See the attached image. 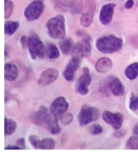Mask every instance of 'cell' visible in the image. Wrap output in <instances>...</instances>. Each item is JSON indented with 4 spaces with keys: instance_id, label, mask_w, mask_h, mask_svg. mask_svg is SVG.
<instances>
[{
    "instance_id": "6da1fadb",
    "label": "cell",
    "mask_w": 138,
    "mask_h": 155,
    "mask_svg": "<svg viewBox=\"0 0 138 155\" xmlns=\"http://www.w3.org/2000/svg\"><path fill=\"white\" fill-rule=\"evenodd\" d=\"M30 120L34 125L45 128L52 134H58L61 131L58 120L55 119V117L52 115L49 109H47L46 107L43 105L40 107L39 110L31 114Z\"/></svg>"
},
{
    "instance_id": "7a4b0ae2",
    "label": "cell",
    "mask_w": 138,
    "mask_h": 155,
    "mask_svg": "<svg viewBox=\"0 0 138 155\" xmlns=\"http://www.w3.org/2000/svg\"><path fill=\"white\" fill-rule=\"evenodd\" d=\"M95 45L101 53L112 54L121 49L123 39L114 35H104L96 40Z\"/></svg>"
},
{
    "instance_id": "3957f363",
    "label": "cell",
    "mask_w": 138,
    "mask_h": 155,
    "mask_svg": "<svg viewBox=\"0 0 138 155\" xmlns=\"http://www.w3.org/2000/svg\"><path fill=\"white\" fill-rule=\"evenodd\" d=\"M45 26L52 39H62L66 36V20L62 15H57L49 19Z\"/></svg>"
},
{
    "instance_id": "277c9868",
    "label": "cell",
    "mask_w": 138,
    "mask_h": 155,
    "mask_svg": "<svg viewBox=\"0 0 138 155\" xmlns=\"http://www.w3.org/2000/svg\"><path fill=\"white\" fill-rule=\"evenodd\" d=\"M28 49L33 60L37 58L42 60L46 55V47L34 31H32L28 36Z\"/></svg>"
},
{
    "instance_id": "5b68a950",
    "label": "cell",
    "mask_w": 138,
    "mask_h": 155,
    "mask_svg": "<svg viewBox=\"0 0 138 155\" xmlns=\"http://www.w3.org/2000/svg\"><path fill=\"white\" fill-rule=\"evenodd\" d=\"M99 115L100 113L98 108L91 106L89 104H84L82 106L78 115V120L81 126H86L98 120Z\"/></svg>"
},
{
    "instance_id": "8992f818",
    "label": "cell",
    "mask_w": 138,
    "mask_h": 155,
    "mask_svg": "<svg viewBox=\"0 0 138 155\" xmlns=\"http://www.w3.org/2000/svg\"><path fill=\"white\" fill-rule=\"evenodd\" d=\"M45 6L41 0H34L24 10V17L28 22L37 20L45 11Z\"/></svg>"
},
{
    "instance_id": "52a82bcc",
    "label": "cell",
    "mask_w": 138,
    "mask_h": 155,
    "mask_svg": "<svg viewBox=\"0 0 138 155\" xmlns=\"http://www.w3.org/2000/svg\"><path fill=\"white\" fill-rule=\"evenodd\" d=\"M69 103L64 97H59L52 102L49 107V110L55 119L60 120L61 117L68 111Z\"/></svg>"
},
{
    "instance_id": "ba28073f",
    "label": "cell",
    "mask_w": 138,
    "mask_h": 155,
    "mask_svg": "<svg viewBox=\"0 0 138 155\" xmlns=\"http://www.w3.org/2000/svg\"><path fill=\"white\" fill-rule=\"evenodd\" d=\"M91 83V77L88 68H84L81 77L75 84V91L80 95L85 96L89 93V85Z\"/></svg>"
},
{
    "instance_id": "9c48e42d",
    "label": "cell",
    "mask_w": 138,
    "mask_h": 155,
    "mask_svg": "<svg viewBox=\"0 0 138 155\" xmlns=\"http://www.w3.org/2000/svg\"><path fill=\"white\" fill-rule=\"evenodd\" d=\"M91 39L83 38L74 45L72 56L78 57L80 59L88 58L91 55Z\"/></svg>"
},
{
    "instance_id": "30bf717a",
    "label": "cell",
    "mask_w": 138,
    "mask_h": 155,
    "mask_svg": "<svg viewBox=\"0 0 138 155\" xmlns=\"http://www.w3.org/2000/svg\"><path fill=\"white\" fill-rule=\"evenodd\" d=\"M105 87L113 96L121 97L124 94V86L118 77L111 76L105 81Z\"/></svg>"
},
{
    "instance_id": "8fae6325",
    "label": "cell",
    "mask_w": 138,
    "mask_h": 155,
    "mask_svg": "<svg viewBox=\"0 0 138 155\" xmlns=\"http://www.w3.org/2000/svg\"><path fill=\"white\" fill-rule=\"evenodd\" d=\"M103 119L107 124L110 125L116 130H119L124 121V117L120 113H112L110 111H104Z\"/></svg>"
},
{
    "instance_id": "7c38bea8",
    "label": "cell",
    "mask_w": 138,
    "mask_h": 155,
    "mask_svg": "<svg viewBox=\"0 0 138 155\" xmlns=\"http://www.w3.org/2000/svg\"><path fill=\"white\" fill-rule=\"evenodd\" d=\"M81 60L82 59L76 57V56H73L72 58L70 59L63 72L64 78L67 81H72L74 80L75 73L81 65Z\"/></svg>"
},
{
    "instance_id": "4fadbf2b",
    "label": "cell",
    "mask_w": 138,
    "mask_h": 155,
    "mask_svg": "<svg viewBox=\"0 0 138 155\" xmlns=\"http://www.w3.org/2000/svg\"><path fill=\"white\" fill-rule=\"evenodd\" d=\"M116 4L113 2L104 4L101 7L99 12V22L101 24L104 26H108L112 20L113 15H114V10H115Z\"/></svg>"
},
{
    "instance_id": "5bb4252c",
    "label": "cell",
    "mask_w": 138,
    "mask_h": 155,
    "mask_svg": "<svg viewBox=\"0 0 138 155\" xmlns=\"http://www.w3.org/2000/svg\"><path fill=\"white\" fill-rule=\"evenodd\" d=\"M59 72L56 68H48L40 74L38 80V84L41 86H47L51 84L58 79Z\"/></svg>"
},
{
    "instance_id": "9a60e30c",
    "label": "cell",
    "mask_w": 138,
    "mask_h": 155,
    "mask_svg": "<svg viewBox=\"0 0 138 155\" xmlns=\"http://www.w3.org/2000/svg\"><path fill=\"white\" fill-rule=\"evenodd\" d=\"M112 66L113 63L111 59L108 57H102L97 60L95 68L98 73H107L112 68Z\"/></svg>"
},
{
    "instance_id": "2e32d148",
    "label": "cell",
    "mask_w": 138,
    "mask_h": 155,
    "mask_svg": "<svg viewBox=\"0 0 138 155\" xmlns=\"http://www.w3.org/2000/svg\"><path fill=\"white\" fill-rule=\"evenodd\" d=\"M5 80L7 81H16L19 76V70L15 64L7 63L5 64Z\"/></svg>"
},
{
    "instance_id": "e0dca14e",
    "label": "cell",
    "mask_w": 138,
    "mask_h": 155,
    "mask_svg": "<svg viewBox=\"0 0 138 155\" xmlns=\"http://www.w3.org/2000/svg\"><path fill=\"white\" fill-rule=\"evenodd\" d=\"M74 45V40L71 38H63L59 43L60 51H61V53L66 56L72 54Z\"/></svg>"
},
{
    "instance_id": "ac0fdd59",
    "label": "cell",
    "mask_w": 138,
    "mask_h": 155,
    "mask_svg": "<svg viewBox=\"0 0 138 155\" xmlns=\"http://www.w3.org/2000/svg\"><path fill=\"white\" fill-rule=\"evenodd\" d=\"M84 10V2L82 0H70V12L74 15L82 13Z\"/></svg>"
},
{
    "instance_id": "d6986e66",
    "label": "cell",
    "mask_w": 138,
    "mask_h": 155,
    "mask_svg": "<svg viewBox=\"0 0 138 155\" xmlns=\"http://www.w3.org/2000/svg\"><path fill=\"white\" fill-rule=\"evenodd\" d=\"M46 56L49 59L55 60L59 58L60 51L58 48L53 43H47L46 44Z\"/></svg>"
},
{
    "instance_id": "ffe728a7",
    "label": "cell",
    "mask_w": 138,
    "mask_h": 155,
    "mask_svg": "<svg viewBox=\"0 0 138 155\" xmlns=\"http://www.w3.org/2000/svg\"><path fill=\"white\" fill-rule=\"evenodd\" d=\"M124 74L126 77L131 81H133L138 77V62H134L129 64L125 68Z\"/></svg>"
},
{
    "instance_id": "44dd1931",
    "label": "cell",
    "mask_w": 138,
    "mask_h": 155,
    "mask_svg": "<svg viewBox=\"0 0 138 155\" xmlns=\"http://www.w3.org/2000/svg\"><path fill=\"white\" fill-rule=\"evenodd\" d=\"M94 15L95 13L90 12H85L83 11L80 18V23L84 28H89L91 25L94 20Z\"/></svg>"
},
{
    "instance_id": "7402d4cb",
    "label": "cell",
    "mask_w": 138,
    "mask_h": 155,
    "mask_svg": "<svg viewBox=\"0 0 138 155\" xmlns=\"http://www.w3.org/2000/svg\"><path fill=\"white\" fill-rule=\"evenodd\" d=\"M19 27V23L18 21H6L4 28L5 34L9 36L14 35Z\"/></svg>"
},
{
    "instance_id": "603a6c76",
    "label": "cell",
    "mask_w": 138,
    "mask_h": 155,
    "mask_svg": "<svg viewBox=\"0 0 138 155\" xmlns=\"http://www.w3.org/2000/svg\"><path fill=\"white\" fill-rule=\"evenodd\" d=\"M16 122L11 118L5 117V135L10 136L13 134L16 130Z\"/></svg>"
},
{
    "instance_id": "cb8c5ba5",
    "label": "cell",
    "mask_w": 138,
    "mask_h": 155,
    "mask_svg": "<svg viewBox=\"0 0 138 155\" xmlns=\"http://www.w3.org/2000/svg\"><path fill=\"white\" fill-rule=\"evenodd\" d=\"M70 0H55L54 7L55 9L61 12H66L70 11Z\"/></svg>"
},
{
    "instance_id": "d4e9b609",
    "label": "cell",
    "mask_w": 138,
    "mask_h": 155,
    "mask_svg": "<svg viewBox=\"0 0 138 155\" xmlns=\"http://www.w3.org/2000/svg\"><path fill=\"white\" fill-rule=\"evenodd\" d=\"M55 148V141L50 137H46L40 141V150H53Z\"/></svg>"
},
{
    "instance_id": "484cf974",
    "label": "cell",
    "mask_w": 138,
    "mask_h": 155,
    "mask_svg": "<svg viewBox=\"0 0 138 155\" xmlns=\"http://www.w3.org/2000/svg\"><path fill=\"white\" fill-rule=\"evenodd\" d=\"M126 148L130 150H138V137L134 135L128 139L126 142Z\"/></svg>"
},
{
    "instance_id": "4316f807",
    "label": "cell",
    "mask_w": 138,
    "mask_h": 155,
    "mask_svg": "<svg viewBox=\"0 0 138 155\" xmlns=\"http://www.w3.org/2000/svg\"><path fill=\"white\" fill-rule=\"evenodd\" d=\"M84 11L95 13L96 2L95 0H85L84 1Z\"/></svg>"
},
{
    "instance_id": "83f0119b",
    "label": "cell",
    "mask_w": 138,
    "mask_h": 155,
    "mask_svg": "<svg viewBox=\"0 0 138 155\" xmlns=\"http://www.w3.org/2000/svg\"><path fill=\"white\" fill-rule=\"evenodd\" d=\"M129 109L134 112L138 110V96L133 93H131V97L129 99Z\"/></svg>"
},
{
    "instance_id": "f1b7e54d",
    "label": "cell",
    "mask_w": 138,
    "mask_h": 155,
    "mask_svg": "<svg viewBox=\"0 0 138 155\" xmlns=\"http://www.w3.org/2000/svg\"><path fill=\"white\" fill-rule=\"evenodd\" d=\"M13 10H14V3L11 0L5 2V19H9L13 12Z\"/></svg>"
},
{
    "instance_id": "f546056e",
    "label": "cell",
    "mask_w": 138,
    "mask_h": 155,
    "mask_svg": "<svg viewBox=\"0 0 138 155\" xmlns=\"http://www.w3.org/2000/svg\"><path fill=\"white\" fill-rule=\"evenodd\" d=\"M73 120H74L73 114H70V113H67V112H66V114H64L63 116L61 117L60 121H61V124H62L63 125H70V123L72 122Z\"/></svg>"
},
{
    "instance_id": "4dcf8cb0",
    "label": "cell",
    "mask_w": 138,
    "mask_h": 155,
    "mask_svg": "<svg viewBox=\"0 0 138 155\" xmlns=\"http://www.w3.org/2000/svg\"><path fill=\"white\" fill-rule=\"evenodd\" d=\"M89 132L92 135H98L103 133V128L98 124H94L89 127Z\"/></svg>"
},
{
    "instance_id": "1f68e13d",
    "label": "cell",
    "mask_w": 138,
    "mask_h": 155,
    "mask_svg": "<svg viewBox=\"0 0 138 155\" xmlns=\"http://www.w3.org/2000/svg\"><path fill=\"white\" fill-rule=\"evenodd\" d=\"M28 141H29L31 145L33 146V147H34V149H36V150L40 149V144L41 140L38 138L36 135H31V136H29Z\"/></svg>"
},
{
    "instance_id": "d6a6232c",
    "label": "cell",
    "mask_w": 138,
    "mask_h": 155,
    "mask_svg": "<svg viewBox=\"0 0 138 155\" xmlns=\"http://www.w3.org/2000/svg\"><path fill=\"white\" fill-rule=\"evenodd\" d=\"M20 44H21L22 48H23V49L28 48V36H26V35H23V36L20 38Z\"/></svg>"
},
{
    "instance_id": "836d02e7",
    "label": "cell",
    "mask_w": 138,
    "mask_h": 155,
    "mask_svg": "<svg viewBox=\"0 0 138 155\" xmlns=\"http://www.w3.org/2000/svg\"><path fill=\"white\" fill-rule=\"evenodd\" d=\"M126 135V130H118L116 133H114V137H117V138H122Z\"/></svg>"
},
{
    "instance_id": "e575fe53",
    "label": "cell",
    "mask_w": 138,
    "mask_h": 155,
    "mask_svg": "<svg viewBox=\"0 0 138 155\" xmlns=\"http://www.w3.org/2000/svg\"><path fill=\"white\" fill-rule=\"evenodd\" d=\"M76 34H77L78 35H79V36H81L82 38H84V39H91V37L88 34H87L85 31H77V32H76Z\"/></svg>"
},
{
    "instance_id": "d590c367",
    "label": "cell",
    "mask_w": 138,
    "mask_h": 155,
    "mask_svg": "<svg viewBox=\"0 0 138 155\" xmlns=\"http://www.w3.org/2000/svg\"><path fill=\"white\" fill-rule=\"evenodd\" d=\"M16 145L18 146H19L20 147V149H23V150H24V149H26V145H25V140L23 138H19L16 141Z\"/></svg>"
},
{
    "instance_id": "8d00e7d4",
    "label": "cell",
    "mask_w": 138,
    "mask_h": 155,
    "mask_svg": "<svg viewBox=\"0 0 138 155\" xmlns=\"http://www.w3.org/2000/svg\"><path fill=\"white\" fill-rule=\"evenodd\" d=\"M134 6V0H127L126 2L124 3V7L126 9H131Z\"/></svg>"
},
{
    "instance_id": "74e56055",
    "label": "cell",
    "mask_w": 138,
    "mask_h": 155,
    "mask_svg": "<svg viewBox=\"0 0 138 155\" xmlns=\"http://www.w3.org/2000/svg\"><path fill=\"white\" fill-rule=\"evenodd\" d=\"M5 150H21L19 146H12V145H8L5 147Z\"/></svg>"
},
{
    "instance_id": "f35d334b",
    "label": "cell",
    "mask_w": 138,
    "mask_h": 155,
    "mask_svg": "<svg viewBox=\"0 0 138 155\" xmlns=\"http://www.w3.org/2000/svg\"><path fill=\"white\" fill-rule=\"evenodd\" d=\"M133 134L136 135V136L138 137V124H136V125H135V127L133 128Z\"/></svg>"
},
{
    "instance_id": "ab89813d",
    "label": "cell",
    "mask_w": 138,
    "mask_h": 155,
    "mask_svg": "<svg viewBox=\"0 0 138 155\" xmlns=\"http://www.w3.org/2000/svg\"><path fill=\"white\" fill-rule=\"evenodd\" d=\"M7 1H8V0H5V2H7Z\"/></svg>"
},
{
    "instance_id": "60d3db41",
    "label": "cell",
    "mask_w": 138,
    "mask_h": 155,
    "mask_svg": "<svg viewBox=\"0 0 138 155\" xmlns=\"http://www.w3.org/2000/svg\"><path fill=\"white\" fill-rule=\"evenodd\" d=\"M41 1H42V0H41Z\"/></svg>"
}]
</instances>
